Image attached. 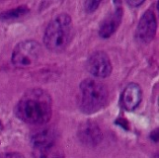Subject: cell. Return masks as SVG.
<instances>
[{"label": "cell", "instance_id": "obj_13", "mask_svg": "<svg viewBox=\"0 0 159 158\" xmlns=\"http://www.w3.org/2000/svg\"><path fill=\"white\" fill-rule=\"evenodd\" d=\"M100 4H101L100 1H86L84 7L88 13H92L99 7Z\"/></svg>", "mask_w": 159, "mask_h": 158}, {"label": "cell", "instance_id": "obj_12", "mask_svg": "<svg viewBox=\"0 0 159 158\" xmlns=\"http://www.w3.org/2000/svg\"><path fill=\"white\" fill-rule=\"evenodd\" d=\"M29 12V8L26 6H20L16 8L4 11L0 13V20H13L20 19Z\"/></svg>", "mask_w": 159, "mask_h": 158}, {"label": "cell", "instance_id": "obj_4", "mask_svg": "<svg viewBox=\"0 0 159 158\" xmlns=\"http://www.w3.org/2000/svg\"><path fill=\"white\" fill-rule=\"evenodd\" d=\"M42 47L35 40L20 42L13 49L11 61L15 67L24 69L34 65L40 59Z\"/></svg>", "mask_w": 159, "mask_h": 158}, {"label": "cell", "instance_id": "obj_9", "mask_svg": "<svg viewBox=\"0 0 159 158\" xmlns=\"http://www.w3.org/2000/svg\"><path fill=\"white\" fill-rule=\"evenodd\" d=\"M123 8L116 6V9L112 11L101 23L99 34L102 38H108L114 34L122 22Z\"/></svg>", "mask_w": 159, "mask_h": 158}, {"label": "cell", "instance_id": "obj_10", "mask_svg": "<svg viewBox=\"0 0 159 158\" xmlns=\"http://www.w3.org/2000/svg\"><path fill=\"white\" fill-rule=\"evenodd\" d=\"M57 140H58L57 132L54 129L48 128L34 133L31 139V142H32L33 148H36V147L55 144L57 143Z\"/></svg>", "mask_w": 159, "mask_h": 158}, {"label": "cell", "instance_id": "obj_14", "mask_svg": "<svg viewBox=\"0 0 159 158\" xmlns=\"http://www.w3.org/2000/svg\"><path fill=\"white\" fill-rule=\"evenodd\" d=\"M0 158H24V156L19 153H7L2 155Z\"/></svg>", "mask_w": 159, "mask_h": 158}, {"label": "cell", "instance_id": "obj_5", "mask_svg": "<svg viewBox=\"0 0 159 158\" xmlns=\"http://www.w3.org/2000/svg\"><path fill=\"white\" fill-rule=\"evenodd\" d=\"M157 20L155 12L151 9L146 10L141 17L136 29L137 39L142 43H150L156 36Z\"/></svg>", "mask_w": 159, "mask_h": 158}, {"label": "cell", "instance_id": "obj_3", "mask_svg": "<svg viewBox=\"0 0 159 158\" xmlns=\"http://www.w3.org/2000/svg\"><path fill=\"white\" fill-rule=\"evenodd\" d=\"M73 34V22L68 14L55 17L47 26L44 34V44L50 51L60 52L69 45Z\"/></svg>", "mask_w": 159, "mask_h": 158}, {"label": "cell", "instance_id": "obj_11", "mask_svg": "<svg viewBox=\"0 0 159 158\" xmlns=\"http://www.w3.org/2000/svg\"><path fill=\"white\" fill-rule=\"evenodd\" d=\"M33 156L34 158H64V155L57 143H55L34 148Z\"/></svg>", "mask_w": 159, "mask_h": 158}, {"label": "cell", "instance_id": "obj_6", "mask_svg": "<svg viewBox=\"0 0 159 158\" xmlns=\"http://www.w3.org/2000/svg\"><path fill=\"white\" fill-rule=\"evenodd\" d=\"M88 71L95 77L105 78L112 73V62L104 51H96L91 54L87 61Z\"/></svg>", "mask_w": 159, "mask_h": 158}, {"label": "cell", "instance_id": "obj_7", "mask_svg": "<svg viewBox=\"0 0 159 158\" xmlns=\"http://www.w3.org/2000/svg\"><path fill=\"white\" fill-rule=\"evenodd\" d=\"M77 137L84 145L93 147L102 142V132L96 123L92 121H87L79 126Z\"/></svg>", "mask_w": 159, "mask_h": 158}, {"label": "cell", "instance_id": "obj_1", "mask_svg": "<svg viewBox=\"0 0 159 158\" xmlns=\"http://www.w3.org/2000/svg\"><path fill=\"white\" fill-rule=\"evenodd\" d=\"M15 114L20 120L26 124H46L50 120L52 115L51 97L41 88L30 89L18 102Z\"/></svg>", "mask_w": 159, "mask_h": 158}, {"label": "cell", "instance_id": "obj_8", "mask_svg": "<svg viewBox=\"0 0 159 158\" xmlns=\"http://www.w3.org/2000/svg\"><path fill=\"white\" fill-rule=\"evenodd\" d=\"M143 99V90L140 85L136 83L129 84L121 95V105L127 111L135 110Z\"/></svg>", "mask_w": 159, "mask_h": 158}, {"label": "cell", "instance_id": "obj_2", "mask_svg": "<svg viewBox=\"0 0 159 158\" xmlns=\"http://www.w3.org/2000/svg\"><path fill=\"white\" fill-rule=\"evenodd\" d=\"M108 96V89L102 82L97 79H85L79 86L78 107L86 115L95 114L106 106Z\"/></svg>", "mask_w": 159, "mask_h": 158}, {"label": "cell", "instance_id": "obj_16", "mask_svg": "<svg viewBox=\"0 0 159 158\" xmlns=\"http://www.w3.org/2000/svg\"><path fill=\"white\" fill-rule=\"evenodd\" d=\"M1 126H2V123H1V121H0V129H1Z\"/></svg>", "mask_w": 159, "mask_h": 158}, {"label": "cell", "instance_id": "obj_15", "mask_svg": "<svg viewBox=\"0 0 159 158\" xmlns=\"http://www.w3.org/2000/svg\"><path fill=\"white\" fill-rule=\"evenodd\" d=\"M144 1H128V4L131 7H138L142 5Z\"/></svg>", "mask_w": 159, "mask_h": 158}]
</instances>
